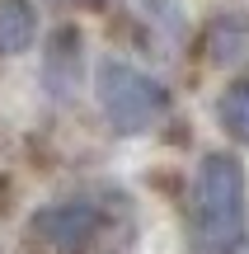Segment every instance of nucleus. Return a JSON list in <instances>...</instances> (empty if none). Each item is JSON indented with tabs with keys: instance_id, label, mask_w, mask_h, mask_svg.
<instances>
[{
	"instance_id": "1",
	"label": "nucleus",
	"mask_w": 249,
	"mask_h": 254,
	"mask_svg": "<svg viewBox=\"0 0 249 254\" xmlns=\"http://www.w3.org/2000/svg\"><path fill=\"white\" fill-rule=\"evenodd\" d=\"M193 221L212 254H240L245 240V170L235 155L212 151L193 174Z\"/></svg>"
},
{
	"instance_id": "2",
	"label": "nucleus",
	"mask_w": 249,
	"mask_h": 254,
	"mask_svg": "<svg viewBox=\"0 0 249 254\" xmlns=\"http://www.w3.org/2000/svg\"><path fill=\"white\" fill-rule=\"evenodd\" d=\"M94 94H99L103 118L118 127L122 136L146 132V127L169 109V90L155 75L137 71V66H127V62H113V57L99 62V71H94Z\"/></svg>"
},
{
	"instance_id": "3",
	"label": "nucleus",
	"mask_w": 249,
	"mask_h": 254,
	"mask_svg": "<svg viewBox=\"0 0 249 254\" xmlns=\"http://www.w3.org/2000/svg\"><path fill=\"white\" fill-rule=\"evenodd\" d=\"M99 231V207L94 202H47L43 212H33L28 236L52 254H75L85 250Z\"/></svg>"
},
{
	"instance_id": "4",
	"label": "nucleus",
	"mask_w": 249,
	"mask_h": 254,
	"mask_svg": "<svg viewBox=\"0 0 249 254\" xmlns=\"http://www.w3.org/2000/svg\"><path fill=\"white\" fill-rule=\"evenodd\" d=\"M38 43V9L28 0H0V52L19 57Z\"/></svg>"
},
{
	"instance_id": "5",
	"label": "nucleus",
	"mask_w": 249,
	"mask_h": 254,
	"mask_svg": "<svg viewBox=\"0 0 249 254\" xmlns=\"http://www.w3.org/2000/svg\"><path fill=\"white\" fill-rule=\"evenodd\" d=\"M216 118L235 141H249V80H235L216 104Z\"/></svg>"
}]
</instances>
